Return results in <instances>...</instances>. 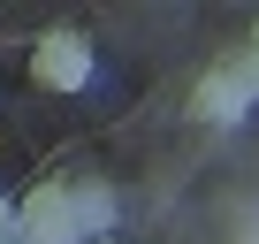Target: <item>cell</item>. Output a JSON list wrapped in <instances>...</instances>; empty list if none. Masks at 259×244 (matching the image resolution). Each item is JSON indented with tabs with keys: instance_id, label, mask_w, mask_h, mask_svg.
I'll list each match as a JSON object with an SVG mask.
<instances>
[{
	"instance_id": "cell-1",
	"label": "cell",
	"mask_w": 259,
	"mask_h": 244,
	"mask_svg": "<svg viewBox=\"0 0 259 244\" xmlns=\"http://www.w3.org/2000/svg\"><path fill=\"white\" fill-rule=\"evenodd\" d=\"M31 84L54 92V99L92 92V84H99V46H92L84 31H46V38H31Z\"/></svg>"
},
{
	"instance_id": "cell-4",
	"label": "cell",
	"mask_w": 259,
	"mask_h": 244,
	"mask_svg": "<svg viewBox=\"0 0 259 244\" xmlns=\"http://www.w3.org/2000/svg\"><path fill=\"white\" fill-rule=\"evenodd\" d=\"M69 206H76V229L99 244V236H114V221H122V198H114V183H99V176H69Z\"/></svg>"
},
{
	"instance_id": "cell-5",
	"label": "cell",
	"mask_w": 259,
	"mask_h": 244,
	"mask_svg": "<svg viewBox=\"0 0 259 244\" xmlns=\"http://www.w3.org/2000/svg\"><path fill=\"white\" fill-rule=\"evenodd\" d=\"M229 69H236V84H244V92H251V107H259V23H251L244 54H229Z\"/></svg>"
},
{
	"instance_id": "cell-2",
	"label": "cell",
	"mask_w": 259,
	"mask_h": 244,
	"mask_svg": "<svg viewBox=\"0 0 259 244\" xmlns=\"http://www.w3.org/2000/svg\"><path fill=\"white\" fill-rule=\"evenodd\" d=\"M16 244H92L69 206V176H46L16 198Z\"/></svg>"
},
{
	"instance_id": "cell-3",
	"label": "cell",
	"mask_w": 259,
	"mask_h": 244,
	"mask_svg": "<svg viewBox=\"0 0 259 244\" xmlns=\"http://www.w3.org/2000/svg\"><path fill=\"white\" fill-rule=\"evenodd\" d=\"M191 107L213 122V130H229V122H244V114H251V92H244V84H236V69L221 61V69H206V76H198Z\"/></svg>"
},
{
	"instance_id": "cell-6",
	"label": "cell",
	"mask_w": 259,
	"mask_h": 244,
	"mask_svg": "<svg viewBox=\"0 0 259 244\" xmlns=\"http://www.w3.org/2000/svg\"><path fill=\"white\" fill-rule=\"evenodd\" d=\"M99 244H122V236H99Z\"/></svg>"
}]
</instances>
